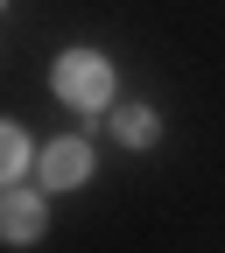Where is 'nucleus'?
<instances>
[{"mask_svg": "<svg viewBox=\"0 0 225 253\" xmlns=\"http://www.w3.org/2000/svg\"><path fill=\"white\" fill-rule=\"evenodd\" d=\"M56 91L71 106H106V91H113V71H106V56L99 49H71L56 63Z\"/></svg>", "mask_w": 225, "mask_h": 253, "instance_id": "f257e3e1", "label": "nucleus"}, {"mask_svg": "<svg viewBox=\"0 0 225 253\" xmlns=\"http://www.w3.org/2000/svg\"><path fill=\"white\" fill-rule=\"evenodd\" d=\"M36 232H43V197H36V190H7V197H0V239L28 246Z\"/></svg>", "mask_w": 225, "mask_h": 253, "instance_id": "f03ea898", "label": "nucleus"}, {"mask_svg": "<svg viewBox=\"0 0 225 253\" xmlns=\"http://www.w3.org/2000/svg\"><path fill=\"white\" fill-rule=\"evenodd\" d=\"M91 176V148L85 141H56L49 155H43V183L49 190H71V183H85Z\"/></svg>", "mask_w": 225, "mask_h": 253, "instance_id": "7ed1b4c3", "label": "nucleus"}, {"mask_svg": "<svg viewBox=\"0 0 225 253\" xmlns=\"http://www.w3.org/2000/svg\"><path fill=\"white\" fill-rule=\"evenodd\" d=\"M113 134H120L127 148H148V141H155V113H148V106H120V113H113Z\"/></svg>", "mask_w": 225, "mask_h": 253, "instance_id": "20e7f679", "label": "nucleus"}, {"mask_svg": "<svg viewBox=\"0 0 225 253\" xmlns=\"http://www.w3.org/2000/svg\"><path fill=\"white\" fill-rule=\"evenodd\" d=\"M21 162H28L21 126H7V120H0V183H14V176H21Z\"/></svg>", "mask_w": 225, "mask_h": 253, "instance_id": "39448f33", "label": "nucleus"}, {"mask_svg": "<svg viewBox=\"0 0 225 253\" xmlns=\"http://www.w3.org/2000/svg\"><path fill=\"white\" fill-rule=\"evenodd\" d=\"M0 7H7V0H0Z\"/></svg>", "mask_w": 225, "mask_h": 253, "instance_id": "423d86ee", "label": "nucleus"}]
</instances>
